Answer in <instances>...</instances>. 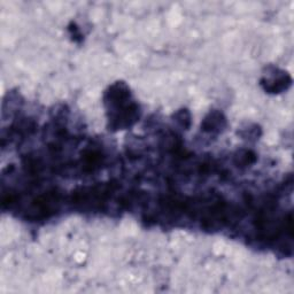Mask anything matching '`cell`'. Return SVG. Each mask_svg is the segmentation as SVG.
<instances>
[{
    "label": "cell",
    "mask_w": 294,
    "mask_h": 294,
    "mask_svg": "<svg viewBox=\"0 0 294 294\" xmlns=\"http://www.w3.org/2000/svg\"><path fill=\"white\" fill-rule=\"evenodd\" d=\"M226 121L222 113L210 112L203 123V131L208 134H218L225 128Z\"/></svg>",
    "instance_id": "cell-1"
},
{
    "label": "cell",
    "mask_w": 294,
    "mask_h": 294,
    "mask_svg": "<svg viewBox=\"0 0 294 294\" xmlns=\"http://www.w3.org/2000/svg\"><path fill=\"white\" fill-rule=\"evenodd\" d=\"M237 165H240V167H247L248 165H252L255 161V154L252 151H241L238 155L236 156Z\"/></svg>",
    "instance_id": "cell-2"
}]
</instances>
